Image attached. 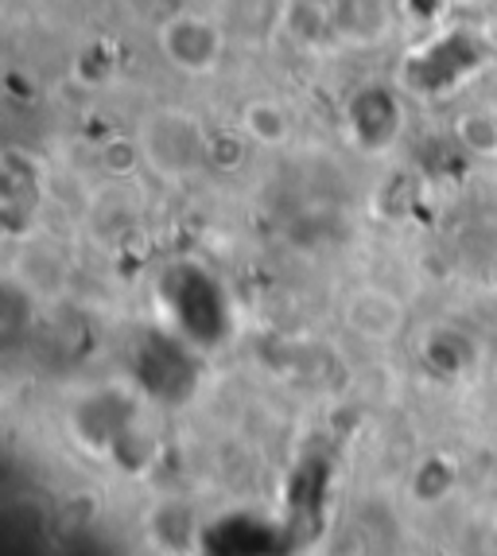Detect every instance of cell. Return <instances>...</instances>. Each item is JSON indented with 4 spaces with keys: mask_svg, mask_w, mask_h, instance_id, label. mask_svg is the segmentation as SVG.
I'll list each match as a JSON object with an SVG mask.
<instances>
[{
    "mask_svg": "<svg viewBox=\"0 0 497 556\" xmlns=\"http://www.w3.org/2000/svg\"><path fill=\"white\" fill-rule=\"evenodd\" d=\"M211 129L187 110H152L137 129V156L164 179H183L211 164Z\"/></svg>",
    "mask_w": 497,
    "mask_h": 556,
    "instance_id": "1",
    "label": "cell"
},
{
    "mask_svg": "<svg viewBox=\"0 0 497 556\" xmlns=\"http://www.w3.org/2000/svg\"><path fill=\"white\" fill-rule=\"evenodd\" d=\"M156 43L164 51V59L183 75H214L226 55V31H221L218 16H206V12H171V16L160 20Z\"/></svg>",
    "mask_w": 497,
    "mask_h": 556,
    "instance_id": "2",
    "label": "cell"
},
{
    "mask_svg": "<svg viewBox=\"0 0 497 556\" xmlns=\"http://www.w3.org/2000/svg\"><path fill=\"white\" fill-rule=\"evenodd\" d=\"M346 129L361 152H388L400 137V105L385 86H361L346 102Z\"/></svg>",
    "mask_w": 497,
    "mask_h": 556,
    "instance_id": "3",
    "label": "cell"
},
{
    "mask_svg": "<svg viewBox=\"0 0 497 556\" xmlns=\"http://www.w3.org/2000/svg\"><path fill=\"white\" fill-rule=\"evenodd\" d=\"M214 16L230 43L265 47L292 24V0H218Z\"/></svg>",
    "mask_w": 497,
    "mask_h": 556,
    "instance_id": "4",
    "label": "cell"
},
{
    "mask_svg": "<svg viewBox=\"0 0 497 556\" xmlns=\"http://www.w3.org/2000/svg\"><path fill=\"white\" fill-rule=\"evenodd\" d=\"M400 319H405V307H400L396 296H388L385 288H361V292H354V296L346 300V324H351L361 339L385 343V339H393V334L400 331Z\"/></svg>",
    "mask_w": 497,
    "mask_h": 556,
    "instance_id": "5",
    "label": "cell"
},
{
    "mask_svg": "<svg viewBox=\"0 0 497 556\" xmlns=\"http://www.w3.org/2000/svg\"><path fill=\"white\" fill-rule=\"evenodd\" d=\"M331 16H334V36L342 43H373L388 28V12L381 0H334Z\"/></svg>",
    "mask_w": 497,
    "mask_h": 556,
    "instance_id": "6",
    "label": "cell"
},
{
    "mask_svg": "<svg viewBox=\"0 0 497 556\" xmlns=\"http://www.w3.org/2000/svg\"><path fill=\"white\" fill-rule=\"evenodd\" d=\"M241 137L253 144V149H280L292 140V113L280 102H268L257 98L241 110Z\"/></svg>",
    "mask_w": 497,
    "mask_h": 556,
    "instance_id": "7",
    "label": "cell"
},
{
    "mask_svg": "<svg viewBox=\"0 0 497 556\" xmlns=\"http://www.w3.org/2000/svg\"><path fill=\"white\" fill-rule=\"evenodd\" d=\"M459 144L474 156H497V117L494 113H467L459 121Z\"/></svg>",
    "mask_w": 497,
    "mask_h": 556,
    "instance_id": "8",
    "label": "cell"
}]
</instances>
